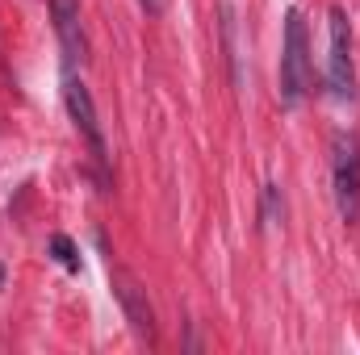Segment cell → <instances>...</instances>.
<instances>
[{"instance_id":"obj_1","label":"cell","mask_w":360,"mask_h":355,"mask_svg":"<svg viewBox=\"0 0 360 355\" xmlns=\"http://www.w3.org/2000/svg\"><path fill=\"white\" fill-rule=\"evenodd\" d=\"M306 92H310V34H306V17L289 8L285 38H281V105L297 109Z\"/></svg>"},{"instance_id":"obj_2","label":"cell","mask_w":360,"mask_h":355,"mask_svg":"<svg viewBox=\"0 0 360 355\" xmlns=\"http://www.w3.org/2000/svg\"><path fill=\"white\" fill-rule=\"evenodd\" d=\"M331 188H335V209L352 226L360 217V134L340 130L331 138Z\"/></svg>"},{"instance_id":"obj_3","label":"cell","mask_w":360,"mask_h":355,"mask_svg":"<svg viewBox=\"0 0 360 355\" xmlns=\"http://www.w3.org/2000/svg\"><path fill=\"white\" fill-rule=\"evenodd\" d=\"M327 29H331V46H327V88L335 100H356V59H352V25L348 13L340 4H331L327 13Z\"/></svg>"},{"instance_id":"obj_4","label":"cell","mask_w":360,"mask_h":355,"mask_svg":"<svg viewBox=\"0 0 360 355\" xmlns=\"http://www.w3.org/2000/svg\"><path fill=\"white\" fill-rule=\"evenodd\" d=\"M63 105H68V117H72V126H76V130H80V138L89 142L92 159L105 168V163H109L105 130H101V117H96V105H92L89 84L76 76V67H68V72H63Z\"/></svg>"},{"instance_id":"obj_5","label":"cell","mask_w":360,"mask_h":355,"mask_svg":"<svg viewBox=\"0 0 360 355\" xmlns=\"http://www.w3.org/2000/svg\"><path fill=\"white\" fill-rule=\"evenodd\" d=\"M51 21H55V38L63 46L68 67H84L89 63V34H84L80 0H51Z\"/></svg>"},{"instance_id":"obj_6","label":"cell","mask_w":360,"mask_h":355,"mask_svg":"<svg viewBox=\"0 0 360 355\" xmlns=\"http://www.w3.org/2000/svg\"><path fill=\"white\" fill-rule=\"evenodd\" d=\"M113 293H117V301H122L130 326H134L143 339H155V314H151V301H147V293L139 288V280H134L130 272L113 267Z\"/></svg>"},{"instance_id":"obj_7","label":"cell","mask_w":360,"mask_h":355,"mask_svg":"<svg viewBox=\"0 0 360 355\" xmlns=\"http://www.w3.org/2000/svg\"><path fill=\"white\" fill-rule=\"evenodd\" d=\"M51 251H55V260L68 267V272H80V255H76V247H72L68 234H55V239H51Z\"/></svg>"},{"instance_id":"obj_8","label":"cell","mask_w":360,"mask_h":355,"mask_svg":"<svg viewBox=\"0 0 360 355\" xmlns=\"http://www.w3.org/2000/svg\"><path fill=\"white\" fill-rule=\"evenodd\" d=\"M139 4H143L147 13H160V8H164V0H139Z\"/></svg>"}]
</instances>
